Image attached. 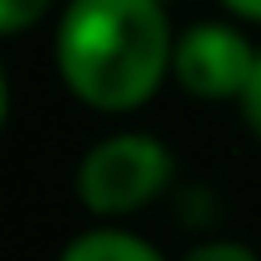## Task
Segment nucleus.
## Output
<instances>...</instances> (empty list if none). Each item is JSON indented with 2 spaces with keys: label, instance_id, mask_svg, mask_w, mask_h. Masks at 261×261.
<instances>
[{
  "label": "nucleus",
  "instance_id": "1",
  "mask_svg": "<svg viewBox=\"0 0 261 261\" xmlns=\"http://www.w3.org/2000/svg\"><path fill=\"white\" fill-rule=\"evenodd\" d=\"M165 0H68L54 34L63 87L102 116L140 112L174 73Z\"/></svg>",
  "mask_w": 261,
  "mask_h": 261
},
{
  "label": "nucleus",
  "instance_id": "2",
  "mask_svg": "<svg viewBox=\"0 0 261 261\" xmlns=\"http://www.w3.org/2000/svg\"><path fill=\"white\" fill-rule=\"evenodd\" d=\"M174 179V155L160 136L121 130L107 136L77 160L73 194L92 218H130L150 208Z\"/></svg>",
  "mask_w": 261,
  "mask_h": 261
},
{
  "label": "nucleus",
  "instance_id": "3",
  "mask_svg": "<svg viewBox=\"0 0 261 261\" xmlns=\"http://www.w3.org/2000/svg\"><path fill=\"white\" fill-rule=\"evenodd\" d=\"M256 54L261 48H252V39L237 24L203 19L174 39V73L169 77L198 102H242Z\"/></svg>",
  "mask_w": 261,
  "mask_h": 261
},
{
  "label": "nucleus",
  "instance_id": "4",
  "mask_svg": "<svg viewBox=\"0 0 261 261\" xmlns=\"http://www.w3.org/2000/svg\"><path fill=\"white\" fill-rule=\"evenodd\" d=\"M58 261H165L155 242H145L140 232H126L116 223H102V227H87L77 232L73 242L58 252Z\"/></svg>",
  "mask_w": 261,
  "mask_h": 261
},
{
  "label": "nucleus",
  "instance_id": "5",
  "mask_svg": "<svg viewBox=\"0 0 261 261\" xmlns=\"http://www.w3.org/2000/svg\"><path fill=\"white\" fill-rule=\"evenodd\" d=\"M48 5H54V0H0V34L5 39L24 34L34 19H44Z\"/></svg>",
  "mask_w": 261,
  "mask_h": 261
},
{
  "label": "nucleus",
  "instance_id": "6",
  "mask_svg": "<svg viewBox=\"0 0 261 261\" xmlns=\"http://www.w3.org/2000/svg\"><path fill=\"white\" fill-rule=\"evenodd\" d=\"M179 261H261L247 242H232V237H213V242H198L189 247Z\"/></svg>",
  "mask_w": 261,
  "mask_h": 261
},
{
  "label": "nucleus",
  "instance_id": "7",
  "mask_svg": "<svg viewBox=\"0 0 261 261\" xmlns=\"http://www.w3.org/2000/svg\"><path fill=\"white\" fill-rule=\"evenodd\" d=\"M242 116H247V130L261 140V54H256V68H252V83L242 92Z\"/></svg>",
  "mask_w": 261,
  "mask_h": 261
},
{
  "label": "nucleus",
  "instance_id": "8",
  "mask_svg": "<svg viewBox=\"0 0 261 261\" xmlns=\"http://www.w3.org/2000/svg\"><path fill=\"white\" fill-rule=\"evenodd\" d=\"M223 10H232L237 19H252V24H261V0H223Z\"/></svg>",
  "mask_w": 261,
  "mask_h": 261
},
{
  "label": "nucleus",
  "instance_id": "9",
  "mask_svg": "<svg viewBox=\"0 0 261 261\" xmlns=\"http://www.w3.org/2000/svg\"><path fill=\"white\" fill-rule=\"evenodd\" d=\"M165 5H169V0H165Z\"/></svg>",
  "mask_w": 261,
  "mask_h": 261
}]
</instances>
